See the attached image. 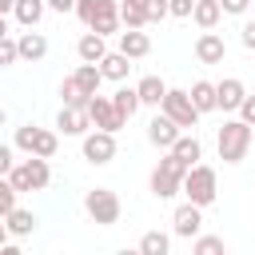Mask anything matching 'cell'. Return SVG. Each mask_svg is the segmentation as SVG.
<instances>
[{
	"label": "cell",
	"instance_id": "1",
	"mask_svg": "<svg viewBox=\"0 0 255 255\" xmlns=\"http://www.w3.org/2000/svg\"><path fill=\"white\" fill-rule=\"evenodd\" d=\"M76 16L96 36H120V0H76Z\"/></svg>",
	"mask_w": 255,
	"mask_h": 255
},
{
	"label": "cell",
	"instance_id": "2",
	"mask_svg": "<svg viewBox=\"0 0 255 255\" xmlns=\"http://www.w3.org/2000/svg\"><path fill=\"white\" fill-rule=\"evenodd\" d=\"M215 151H219V159L223 163H243L247 159V151H251V128L235 116V120H223V128L215 131Z\"/></svg>",
	"mask_w": 255,
	"mask_h": 255
},
{
	"label": "cell",
	"instance_id": "3",
	"mask_svg": "<svg viewBox=\"0 0 255 255\" xmlns=\"http://www.w3.org/2000/svg\"><path fill=\"white\" fill-rule=\"evenodd\" d=\"M183 175H187V163L183 159H175L171 151H163L159 155V163L151 167V175H147V187H151V195L155 199H171V195H179L183 191Z\"/></svg>",
	"mask_w": 255,
	"mask_h": 255
},
{
	"label": "cell",
	"instance_id": "4",
	"mask_svg": "<svg viewBox=\"0 0 255 255\" xmlns=\"http://www.w3.org/2000/svg\"><path fill=\"white\" fill-rule=\"evenodd\" d=\"M183 195H187V203H195V207H211V203L219 199V175H215V167H207V163L187 167V175H183Z\"/></svg>",
	"mask_w": 255,
	"mask_h": 255
},
{
	"label": "cell",
	"instance_id": "5",
	"mask_svg": "<svg viewBox=\"0 0 255 255\" xmlns=\"http://www.w3.org/2000/svg\"><path fill=\"white\" fill-rule=\"evenodd\" d=\"M12 147H16V151H24V155L52 159V155L60 151V131H52V128H36V124H24V128H16Z\"/></svg>",
	"mask_w": 255,
	"mask_h": 255
},
{
	"label": "cell",
	"instance_id": "6",
	"mask_svg": "<svg viewBox=\"0 0 255 255\" xmlns=\"http://www.w3.org/2000/svg\"><path fill=\"white\" fill-rule=\"evenodd\" d=\"M8 183L24 195V191H44L48 183H52V167H48V159H40V155H28V159H16V167L8 171Z\"/></svg>",
	"mask_w": 255,
	"mask_h": 255
},
{
	"label": "cell",
	"instance_id": "7",
	"mask_svg": "<svg viewBox=\"0 0 255 255\" xmlns=\"http://www.w3.org/2000/svg\"><path fill=\"white\" fill-rule=\"evenodd\" d=\"M84 211H88L92 223L116 227L120 215H124V203H120V195H116L112 187H92V191H84Z\"/></svg>",
	"mask_w": 255,
	"mask_h": 255
},
{
	"label": "cell",
	"instance_id": "8",
	"mask_svg": "<svg viewBox=\"0 0 255 255\" xmlns=\"http://www.w3.org/2000/svg\"><path fill=\"white\" fill-rule=\"evenodd\" d=\"M159 112H163L179 131H187V128H195V124H199V112H195V104H191L187 88H167V96H163Z\"/></svg>",
	"mask_w": 255,
	"mask_h": 255
},
{
	"label": "cell",
	"instance_id": "9",
	"mask_svg": "<svg viewBox=\"0 0 255 255\" xmlns=\"http://www.w3.org/2000/svg\"><path fill=\"white\" fill-rule=\"evenodd\" d=\"M88 120H92V128H100V131H120L128 120L116 112V104H112V96H92L88 100Z\"/></svg>",
	"mask_w": 255,
	"mask_h": 255
},
{
	"label": "cell",
	"instance_id": "10",
	"mask_svg": "<svg viewBox=\"0 0 255 255\" xmlns=\"http://www.w3.org/2000/svg\"><path fill=\"white\" fill-rule=\"evenodd\" d=\"M171 235H179V239H195V235H203V207H195V203H179L175 211H171Z\"/></svg>",
	"mask_w": 255,
	"mask_h": 255
},
{
	"label": "cell",
	"instance_id": "11",
	"mask_svg": "<svg viewBox=\"0 0 255 255\" xmlns=\"http://www.w3.org/2000/svg\"><path fill=\"white\" fill-rule=\"evenodd\" d=\"M84 159L88 163H96V167H104V163H112L116 159V135L112 131H88L84 135Z\"/></svg>",
	"mask_w": 255,
	"mask_h": 255
},
{
	"label": "cell",
	"instance_id": "12",
	"mask_svg": "<svg viewBox=\"0 0 255 255\" xmlns=\"http://www.w3.org/2000/svg\"><path fill=\"white\" fill-rule=\"evenodd\" d=\"M215 100H219V112H239V104L247 100V84L239 76H223L215 84Z\"/></svg>",
	"mask_w": 255,
	"mask_h": 255
},
{
	"label": "cell",
	"instance_id": "13",
	"mask_svg": "<svg viewBox=\"0 0 255 255\" xmlns=\"http://www.w3.org/2000/svg\"><path fill=\"white\" fill-rule=\"evenodd\" d=\"M56 131H60V135H80V139H84V135L92 131V120H88L84 108H64V104H60V112H56Z\"/></svg>",
	"mask_w": 255,
	"mask_h": 255
},
{
	"label": "cell",
	"instance_id": "14",
	"mask_svg": "<svg viewBox=\"0 0 255 255\" xmlns=\"http://www.w3.org/2000/svg\"><path fill=\"white\" fill-rule=\"evenodd\" d=\"M191 52H195V60H199V64H223L227 44H223V36H219V32H199Z\"/></svg>",
	"mask_w": 255,
	"mask_h": 255
},
{
	"label": "cell",
	"instance_id": "15",
	"mask_svg": "<svg viewBox=\"0 0 255 255\" xmlns=\"http://www.w3.org/2000/svg\"><path fill=\"white\" fill-rule=\"evenodd\" d=\"M179 135H183V131H179V128H175V124H171L163 112H159V116L147 124V143H151V147H159V151H171Z\"/></svg>",
	"mask_w": 255,
	"mask_h": 255
},
{
	"label": "cell",
	"instance_id": "16",
	"mask_svg": "<svg viewBox=\"0 0 255 255\" xmlns=\"http://www.w3.org/2000/svg\"><path fill=\"white\" fill-rule=\"evenodd\" d=\"M116 52H124L128 60H143V56L151 52V36H147L143 28H124V32H120Z\"/></svg>",
	"mask_w": 255,
	"mask_h": 255
},
{
	"label": "cell",
	"instance_id": "17",
	"mask_svg": "<svg viewBox=\"0 0 255 255\" xmlns=\"http://www.w3.org/2000/svg\"><path fill=\"white\" fill-rule=\"evenodd\" d=\"M16 48H20V60H24V64H40V60L48 56V36L36 32V28H28V32L16 36Z\"/></svg>",
	"mask_w": 255,
	"mask_h": 255
},
{
	"label": "cell",
	"instance_id": "18",
	"mask_svg": "<svg viewBox=\"0 0 255 255\" xmlns=\"http://www.w3.org/2000/svg\"><path fill=\"white\" fill-rule=\"evenodd\" d=\"M76 56H80V64H100V60L108 56V36L84 32V36L76 40Z\"/></svg>",
	"mask_w": 255,
	"mask_h": 255
},
{
	"label": "cell",
	"instance_id": "19",
	"mask_svg": "<svg viewBox=\"0 0 255 255\" xmlns=\"http://www.w3.org/2000/svg\"><path fill=\"white\" fill-rule=\"evenodd\" d=\"M187 96H191V104H195L199 116L219 112V100H215V84H211V80H195V84L187 88Z\"/></svg>",
	"mask_w": 255,
	"mask_h": 255
},
{
	"label": "cell",
	"instance_id": "20",
	"mask_svg": "<svg viewBox=\"0 0 255 255\" xmlns=\"http://www.w3.org/2000/svg\"><path fill=\"white\" fill-rule=\"evenodd\" d=\"M36 223H40V219H36L28 207H16V211H8V215H4V227H8V235H12V239H28V235L36 231Z\"/></svg>",
	"mask_w": 255,
	"mask_h": 255
},
{
	"label": "cell",
	"instance_id": "21",
	"mask_svg": "<svg viewBox=\"0 0 255 255\" xmlns=\"http://www.w3.org/2000/svg\"><path fill=\"white\" fill-rule=\"evenodd\" d=\"M191 20H195V28H199V32H215V24L223 20V8H219V0H195V8H191Z\"/></svg>",
	"mask_w": 255,
	"mask_h": 255
},
{
	"label": "cell",
	"instance_id": "22",
	"mask_svg": "<svg viewBox=\"0 0 255 255\" xmlns=\"http://www.w3.org/2000/svg\"><path fill=\"white\" fill-rule=\"evenodd\" d=\"M100 72H104V80L124 84V80H128V72H131V60H128L124 52H108V56L100 60Z\"/></svg>",
	"mask_w": 255,
	"mask_h": 255
},
{
	"label": "cell",
	"instance_id": "23",
	"mask_svg": "<svg viewBox=\"0 0 255 255\" xmlns=\"http://www.w3.org/2000/svg\"><path fill=\"white\" fill-rule=\"evenodd\" d=\"M135 92H139V104H143V108H159L163 96H167V84H163L159 76H143V80L135 84Z\"/></svg>",
	"mask_w": 255,
	"mask_h": 255
},
{
	"label": "cell",
	"instance_id": "24",
	"mask_svg": "<svg viewBox=\"0 0 255 255\" xmlns=\"http://www.w3.org/2000/svg\"><path fill=\"white\" fill-rule=\"evenodd\" d=\"M171 155H175V159H183V163H187V167H195V163H199V159H203V143H199V139H195V131H191V135H187V131H183V135H179V139H175V147H171Z\"/></svg>",
	"mask_w": 255,
	"mask_h": 255
},
{
	"label": "cell",
	"instance_id": "25",
	"mask_svg": "<svg viewBox=\"0 0 255 255\" xmlns=\"http://www.w3.org/2000/svg\"><path fill=\"white\" fill-rule=\"evenodd\" d=\"M44 12H48V0H16V8H12V16H16L24 28H36V24L44 20Z\"/></svg>",
	"mask_w": 255,
	"mask_h": 255
},
{
	"label": "cell",
	"instance_id": "26",
	"mask_svg": "<svg viewBox=\"0 0 255 255\" xmlns=\"http://www.w3.org/2000/svg\"><path fill=\"white\" fill-rule=\"evenodd\" d=\"M139 255H171V235L167 231H143L139 235Z\"/></svg>",
	"mask_w": 255,
	"mask_h": 255
},
{
	"label": "cell",
	"instance_id": "27",
	"mask_svg": "<svg viewBox=\"0 0 255 255\" xmlns=\"http://www.w3.org/2000/svg\"><path fill=\"white\" fill-rule=\"evenodd\" d=\"M72 76H76V84H80L88 96H100V84H104V72H100V64H80Z\"/></svg>",
	"mask_w": 255,
	"mask_h": 255
},
{
	"label": "cell",
	"instance_id": "28",
	"mask_svg": "<svg viewBox=\"0 0 255 255\" xmlns=\"http://www.w3.org/2000/svg\"><path fill=\"white\" fill-rule=\"evenodd\" d=\"M60 100H64V108H84L88 112V92L76 84V76H64V84H60Z\"/></svg>",
	"mask_w": 255,
	"mask_h": 255
},
{
	"label": "cell",
	"instance_id": "29",
	"mask_svg": "<svg viewBox=\"0 0 255 255\" xmlns=\"http://www.w3.org/2000/svg\"><path fill=\"white\" fill-rule=\"evenodd\" d=\"M112 104H116V112H120L124 120H131V116H135V112L143 108V104H139V92H135V88H128V84H124V88H116Z\"/></svg>",
	"mask_w": 255,
	"mask_h": 255
},
{
	"label": "cell",
	"instance_id": "30",
	"mask_svg": "<svg viewBox=\"0 0 255 255\" xmlns=\"http://www.w3.org/2000/svg\"><path fill=\"white\" fill-rule=\"evenodd\" d=\"M120 24H124V28H143V24H147L143 0H120Z\"/></svg>",
	"mask_w": 255,
	"mask_h": 255
},
{
	"label": "cell",
	"instance_id": "31",
	"mask_svg": "<svg viewBox=\"0 0 255 255\" xmlns=\"http://www.w3.org/2000/svg\"><path fill=\"white\" fill-rule=\"evenodd\" d=\"M191 255H227V243H223V235H195Z\"/></svg>",
	"mask_w": 255,
	"mask_h": 255
},
{
	"label": "cell",
	"instance_id": "32",
	"mask_svg": "<svg viewBox=\"0 0 255 255\" xmlns=\"http://www.w3.org/2000/svg\"><path fill=\"white\" fill-rule=\"evenodd\" d=\"M20 207V191L8 183V175H0V219L8 215V211H16Z\"/></svg>",
	"mask_w": 255,
	"mask_h": 255
},
{
	"label": "cell",
	"instance_id": "33",
	"mask_svg": "<svg viewBox=\"0 0 255 255\" xmlns=\"http://www.w3.org/2000/svg\"><path fill=\"white\" fill-rule=\"evenodd\" d=\"M16 60H20V48H16L12 36H4V40H0V68H12Z\"/></svg>",
	"mask_w": 255,
	"mask_h": 255
},
{
	"label": "cell",
	"instance_id": "34",
	"mask_svg": "<svg viewBox=\"0 0 255 255\" xmlns=\"http://www.w3.org/2000/svg\"><path fill=\"white\" fill-rule=\"evenodd\" d=\"M143 12H147V24H159L163 16H171L167 0H143Z\"/></svg>",
	"mask_w": 255,
	"mask_h": 255
},
{
	"label": "cell",
	"instance_id": "35",
	"mask_svg": "<svg viewBox=\"0 0 255 255\" xmlns=\"http://www.w3.org/2000/svg\"><path fill=\"white\" fill-rule=\"evenodd\" d=\"M167 8H171V16H179V20H191V8H195V0H167Z\"/></svg>",
	"mask_w": 255,
	"mask_h": 255
},
{
	"label": "cell",
	"instance_id": "36",
	"mask_svg": "<svg viewBox=\"0 0 255 255\" xmlns=\"http://www.w3.org/2000/svg\"><path fill=\"white\" fill-rule=\"evenodd\" d=\"M219 8H223V16H243L251 8V0H219Z\"/></svg>",
	"mask_w": 255,
	"mask_h": 255
},
{
	"label": "cell",
	"instance_id": "37",
	"mask_svg": "<svg viewBox=\"0 0 255 255\" xmlns=\"http://www.w3.org/2000/svg\"><path fill=\"white\" fill-rule=\"evenodd\" d=\"M239 120H243L247 128H255V96H247V100L239 104Z\"/></svg>",
	"mask_w": 255,
	"mask_h": 255
},
{
	"label": "cell",
	"instance_id": "38",
	"mask_svg": "<svg viewBox=\"0 0 255 255\" xmlns=\"http://www.w3.org/2000/svg\"><path fill=\"white\" fill-rule=\"evenodd\" d=\"M12 167H16V151H12L8 143H0V175H8Z\"/></svg>",
	"mask_w": 255,
	"mask_h": 255
},
{
	"label": "cell",
	"instance_id": "39",
	"mask_svg": "<svg viewBox=\"0 0 255 255\" xmlns=\"http://www.w3.org/2000/svg\"><path fill=\"white\" fill-rule=\"evenodd\" d=\"M239 40H243V48H251V52H255V20H247V24H243Z\"/></svg>",
	"mask_w": 255,
	"mask_h": 255
},
{
	"label": "cell",
	"instance_id": "40",
	"mask_svg": "<svg viewBox=\"0 0 255 255\" xmlns=\"http://www.w3.org/2000/svg\"><path fill=\"white\" fill-rule=\"evenodd\" d=\"M48 8L64 16V12H76V0H48Z\"/></svg>",
	"mask_w": 255,
	"mask_h": 255
},
{
	"label": "cell",
	"instance_id": "41",
	"mask_svg": "<svg viewBox=\"0 0 255 255\" xmlns=\"http://www.w3.org/2000/svg\"><path fill=\"white\" fill-rule=\"evenodd\" d=\"M0 255H24V251H20V243H4V247H0Z\"/></svg>",
	"mask_w": 255,
	"mask_h": 255
},
{
	"label": "cell",
	"instance_id": "42",
	"mask_svg": "<svg viewBox=\"0 0 255 255\" xmlns=\"http://www.w3.org/2000/svg\"><path fill=\"white\" fill-rule=\"evenodd\" d=\"M12 8H16V0H0V16H8Z\"/></svg>",
	"mask_w": 255,
	"mask_h": 255
},
{
	"label": "cell",
	"instance_id": "43",
	"mask_svg": "<svg viewBox=\"0 0 255 255\" xmlns=\"http://www.w3.org/2000/svg\"><path fill=\"white\" fill-rule=\"evenodd\" d=\"M8 239H12V235H8V227H4V219H0V247H4Z\"/></svg>",
	"mask_w": 255,
	"mask_h": 255
},
{
	"label": "cell",
	"instance_id": "44",
	"mask_svg": "<svg viewBox=\"0 0 255 255\" xmlns=\"http://www.w3.org/2000/svg\"><path fill=\"white\" fill-rule=\"evenodd\" d=\"M8 36V16H0V40Z\"/></svg>",
	"mask_w": 255,
	"mask_h": 255
},
{
	"label": "cell",
	"instance_id": "45",
	"mask_svg": "<svg viewBox=\"0 0 255 255\" xmlns=\"http://www.w3.org/2000/svg\"><path fill=\"white\" fill-rule=\"evenodd\" d=\"M116 255H139V247H120Z\"/></svg>",
	"mask_w": 255,
	"mask_h": 255
},
{
	"label": "cell",
	"instance_id": "46",
	"mask_svg": "<svg viewBox=\"0 0 255 255\" xmlns=\"http://www.w3.org/2000/svg\"><path fill=\"white\" fill-rule=\"evenodd\" d=\"M4 124H8V112H4V104H0V128H4Z\"/></svg>",
	"mask_w": 255,
	"mask_h": 255
}]
</instances>
